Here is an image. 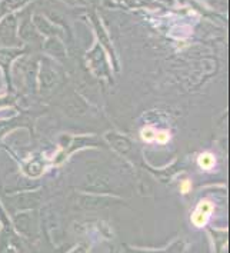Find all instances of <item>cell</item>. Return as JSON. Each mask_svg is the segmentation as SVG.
I'll list each match as a JSON object with an SVG mask.
<instances>
[{
  "label": "cell",
  "mask_w": 230,
  "mask_h": 253,
  "mask_svg": "<svg viewBox=\"0 0 230 253\" xmlns=\"http://www.w3.org/2000/svg\"><path fill=\"white\" fill-rule=\"evenodd\" d=\"M197 165L203 170H212L216 166V158L210 152H204L197 158Z\"/></svg>",
  "instance_id": "3"
},
{
  "label": "cell",
  "mask_w": 230,
  "mask_h": 253,
  "mask_svg": "<svg viewBox=\"0 0 230 253\" xmlns=\"http://www.w3.org/2000/svg\"><path fill=\"white\" fill-rule=\"evenodd\" d=\"M190 190H192V182H190L189 179L183 180V182L180 183V193H182V195H188Z\"/></svg>",
  "instance_id": "4"
},
{
  "label": "cell",
  "mask_w": 230,
  "mask_h": 253,
  "mask_svg": "<svg viewBox=\"0 0 230 253\" xmlns=\"http://www.w3.org/2000/svg\"><path fill=\"white\" fill-rule=\"evenodd\" d=\"M213 212H215V203L207 199L202 200L190 216L192 225L196 227H204Z\"/></svg>",
  "instance_id": "1"
},
{
  "label": "cell",
  "mask_w": 230,
  "mask_h": 253,
  "mask_svg": "<svg viewBox=\"0 0 230 253\" xmlns=\"http://www.w3.org/2000/svg\"><path fill=\"white\" fill-rule=\"evenodd\" d=\"M140 137L146 143H156V145H166L170 142L172 134L166 129H156L154 126H143L140 130Z\"/></svg>",
  "instance_id": "2"
}]
</instances>
